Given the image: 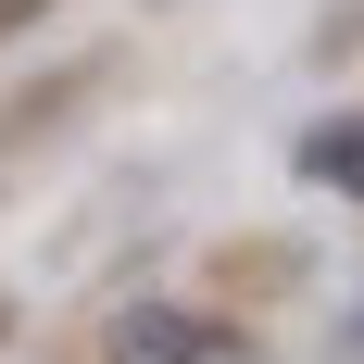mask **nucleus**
<instances>
[{
  "label": "nucleus",
  "instance_id": "f03ea898",
  "mask_svg": "<svg viewBox=\"0 0 364 364\" xmlns=\"http://www.w3.org/2000/svg\"><path fill=\"white\" fill-rule=\"evenodd\" d=\"M301 176L364 201V113H339V126H314V139H301Z\"/></svg>",
  "mask_w": 364,
  "mask_h": 364
},
{
  "label": "nucleus",
  "instance_id": "7ed1b4c3",
  "mask_svg": "<svg viewBox=\"0 0 364 364\" xmlns=\"http://www.w3.org/2000/svg\"><path fill=\"white\" fill-rule=\"evenodd\" d=\"M352 364H364V301H352Z\"/></svg>",
  "mask_w": 364,
  "mask_h": 364
},
{
  "label": "nucleus",
  "instance_id": "f257e3e1",
  "mask_svg": "<svg viewBox=\"0 0 364 364\" xmlns=\"http://www.w3.org/2000/svg\"><path fill=\"white\" fill-rule=\"evenodd\" d=\"M113 364H239V327L176 314V301H139V314L113 327Z\"/></svg>",
  "mask_w": 364,
  "mask_h": 364
}]
</instances>
